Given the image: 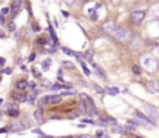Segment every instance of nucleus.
I'll list each match as a JSON object with an SVG mask.
<instances>
[{
    "instance_id": "f257e3e1",
    "label": "nucleus",
    "mask_w": 159,
    "mask_h": 138,
    "mask_svg": "<svg viewBox=\"0 0 159 138\" xmlns=\"http://www.w3.org/2000/svg\"><path fill=\"white\" fill-rule=\"evenodd\" d=\"M113 37H114L116 40L125 43V42L130 40V31H128L127 28H124V26H117L116 31H114V34H113Z\"/></svg>"
},
{
    "instance_id": "f03ea898",
    "label": "nucleus",
    "mask_w": 159,
    "mask_h": 138,
    "mask_svg": "<svg viewBox=\"0 0 159 138\" xmlns=\"http://www.w3.org/2000/svg\"><path fill=\"white\" fill-rule=\"evenodd\" d=\"M62 101V95H45L40 98V106H47V104H57Z\"/></svg>"
},
{
    "instance_id": "7ed1b4c3",
    "label": "nucleus",
    "mask_w": 159,
    "mask_h": 138,
    "mask_svg": "<svg viewBox=\"0 0 159 138\" xmlns=\"http://www.w3.org/2000/svg\"><path fill=\"white\" fill-rule=\"evenodd\" d=\"M131 22L134 23V25H141L142 22H144V19H145V11H142V9H136V11H133L131 12Z\"/></svg>"
},
{
    "instance_id": "20e7f679",
    "label": "nucleus",
    "mask_w": 159,
    "mask_h": 138,
    "mask_svg": "<svg viewBox=\"0 0 159 138\" xmlns=\"http://www.w3.org/2000/svg\"><path fill=\"white\" fill-rule=\"evenodd\" d=\"M116 28H117V25L114 23V20H107V22L102 23V31L105 32L107 36H113Z\"/></svg>"
},
{
    "instance_id": "39448f33",
    "label": "nucleus",
    "mask_w": 159,
    "mask_h": 138,
    "mask_svg": "<svg viewBox=\"0 0 159 138\" xmlns=\"http://www.w3.org/2000/svg\"><path fill=\"white\" fill-rule=\"evenodd\" d=\"M145 112L148 114V117L150 118H153V121L158 124L159 123V112L153 107V106H148V104H145Z\"/></svg>"
},
{
    "instance_id": "423d86ee",
    "label": "nucleus",
    "mask_w": 159,
    "mask_h": 138,
    "mask_svg": "<svg viewBox=\"0 0 159 138\" xmlns=\"http://www.w3.org/2000/svg\"><path fill=\"white\" fill-rule=\"evenodd\" d=\"M134 115H136V118H139V120L144 121L145 124H156L148 115H145V114H142V112H139V111H134Z\"/></svg>"
},
{
    "instance_id": "0eeeda50",
    "label": "nucleus",
    "mask_w": 159,
    "mask_h": 138,
    "mask_svg": "<svg viewBox=\"0 0 159 138\" xmlns=\"http://www.w3.org/2000/svg\"><path fill=\"white\" fill-rule=\"evenodd\" d=\"M147 89L150 92H153V94H159V85L158 82H155V80H150V82H147Z\"/></svg>"
},
{
    "instance_id": "6e6552de",
    "label": "nucleus",
    "mask_w": 159,
    "mask_h": 138,
    "mask_svg": "<svg viewBox=\"0 0 159 138\" xmlns=\"http://www.w3.org/2000/svg\"><path fill=\"white\" fill-rule=\"evenodd\" d=\"M22 5H23V0H14V3H12V15H14V17L19 14Z\"/></svg>"
},
{
    "instance_id": "1a4fd4ad",
    "label": "nucleus",
    "mask_w": 159,
    "mask_h": 138,
    "mask_svg": "<svg viewBox=\"0 0 159 138\" xmlns=\"http://www.w3.org/2000/svg\"><path fill=\"white\" fill-rule=\"evenodd\" d=\"M5 107H6V111H8V115H9V117H17V115H19V109H17L16 106L8 104V106H5Z\"/></svg>"
},
{
    "instance_id": "9d476101",
    "label": "nucleus",
    "mask_w": 159,
    "mask_h": 138,
    "mask_svg": "<svg viewBox=\"0 0 159 138\" xmlns=\"http://www.w3.org/2000/svg\"><path fill=\"white\" fill-rule=\"evenodd\" d=\"M12 98L16 100V101H26V98H28V94H23V92H19V94H12Z\"/></svg>"
},
{
    "instance_id": "9b49d317",
    "label": "nucleus",
    "mask_w": 159,
    "mask_h": 138,
    "mask_svg": "<svg viewBox=\"0 0 159 138\" xmlns=\"http://www.w3.org/2000/svg\"><path fill=\"white\" fill-rule=\"evenodd\" d=\"M16 88H17L19 91H23V89L28 88V82H26V80H19V82L16 83Z\"/></svg>"
},
{
    "instance_id": "f8f14e48",
    "label": "nucleus",
    "mask_w": 159,
    "mask_h": 138,
    "mask_svg": "<svg viewBox=\"0 0 159 138\" xmlns=\"http://www.w3.org/2000/svg\"><path fill=\"white\" fill-rule=\"evenodd\" d=\"M90 63H91V65H93V68L96 69V72H98V75H99V77H102V78H105L107 75H105V72L102 71V68H101V66H98V65H96V63H93V61H90Z\"/></svg>"
},
{
    "instance_id": "ddd939ff",
    "label": "nucleus",
    "mask_w": 159,
    "mask_h": 138,
    "mask_svg": "<svg viewBox=\"0 0 159 138\" xmlns=\"http://www.w3.org/2000/svg\"><path fill=\"white\" fill-rule=\"evenodd\" d=\"M37 94H39V91H37V89H36V91H33L31 94H28V98H26V101H28V103H34V100H36Z\"/></svg>"
},
{
    "instance_id": "4468645a",
    "label": "nucleus",
    "mask_w": 159,
    "mask_h": 138,
    "mask_svg": "<svg viewBox=\"0 0 159 138\" xmlns=\"http://www.w3.org/2000/svg\"><path fill=\"white\" fill-rule=\"evenodd\" d=\"M12 131H14V132H22V131H25V124H22V123H16V124L12 126Z\"/></svg>"
},
{
    "instance_id": "2eb2a0df",
    "label": "nucleus",
    "mask_w": 159,
    "mask_h": 138,
    "mask_svg": "<svg viewBox=\"0 0 159 138\" xmlns=\"http://www.w3.org/2000/svg\"><path fill=\"white\" fill-rule=\"evenodd\" d=\"M34 118H36V121H42V109L39 107V109H36V112H34Z\"/></svg>"
},
{
    "instance_id": "dca6fc26",
    "label": "nucleus",
    "mask_w": 159,
    "mask_h": 138,
    "mask_svg": "<svg viewBox=\"0 0 159 138\" xmlns=\"http://www.w3.org/2000/svg\"><path fill=\"white\" fill-rule=\"evenodd\" d=\"M50 66H51V58H47V60L42 63V69H43V71H48Z\"/></svg>"
},
{
    "instance_id": "f3484780",
    "label": "nucleus",
    "mask_w": 159,
    "mask_h": 138,
    "mask_svg": "<svg viewBox=\"0 0 159 138\" xmlns=\"http://www.w3.org/2000/svg\"><path fill=\"white\" fill-rule=\"evenodd\" d=\"M113 132H116V134H120V135H124L125 132H124V128L122 126H119V124H114V128H113Z\"/></svg>"
},
{
    "instance_id": "a211bd4d",
    "label": "nucleus",
    "mask_w": 159,
    "mask_h": 138,
    "mask_svg": "<svg viewBox=\"0 0 159 138\" xmlns=\"http://www.w3.org/2000/svg\"><path fill=\"white\" fill-rule=\"evenodd\" d=\"M87 104H88V109H96L94 106V100L91 97H87Z\"/></svg>"
},
{
    "instance_id": "6ab92c4d",
    "label": "nucleus",
    "mask_w": 159,
    "mask_h": 138,
    "mask_svg": "<svg viewBox=\"0 0 159 138\" xmlns=\"http://www.w3.org/2000/svg\"><path fill=\"white\" fill-rule=\"evenodd\" d=\"M105 91L108 92L110 95H117V94H119V89H117V88H113V86H111V88H107Z\"/></svg>"
},
{
    "instance_id": "aec40b11",
    "label": "nucleus",
    "mask_w": 159,
    "mask_h": 138,
    "mask_svg": "<svg viewBox=\"0 0 159 138\" xmlns=\"http://www.w3.org/2000/svg\"><path fill=\"white\" fill-rule=\"evenodd\" d=\"M84 58L88 60V61H93V51H87V52L84 54Z\"/></svg>"
},
{
    "instance_id": "412c9836",
    "label": "nucleus",
    "mask_w": 159,
    "mask_h": 138,
    "mask_svg": "<svg viewBox=\"0 0 159 138\" xmlns=\"http://www.w3.org/2000/svg\"><path fill=\"white\" fill-rule=\"evenodd\" d=\"M80 66H82V69H84V74H85V75H90V74H91V71L88 69V66H87L82 60H80Z\"/></svg>"
},
{
    "instance_id": "4be33fe9",
    "label": "nucleus",
    "mask_w": 159,
    "mask_h": 138,
    "mask_svg": "<svg viewBox=\"0 0 159 138\" xmlns=\"http://www.w3.org/2000/svg\"><path fill=\"white\" fill-rule=\"evenodd\" d=\"M62 51L66 54V55H76V52H73L71 49H68V48H62Z\"/></svg>"
},
{
    "instance_id": "5701e85b",
    "label": "nucleus",
    "mask_w": 159,
    "mask_h": 138,
    "mask_svg": "<svg viewBox=\"0 0 159 138\" xmlns=\"http://www.w3.org/2000/svg\"><path fill=\"white\" fill-rule=\"evenodd\" d=\"M62 65H63L65 68H68V69H74V65H73L71 61H63Z\"/></svg>"
},
{
    "instance_id": "b1692460",
    "label": "nucleus",
    "mask_w": 159,
    "mask_h": 138,
    "mask_svg": "<svg viewBox=\"0 0 159 138\" xmlns=\"http://www.w3.org/2000/svg\"><path fill=\"white\" fill-rule=\"evenodd\" d=\"M133 72H134L136 75H141V72H142V71H141V68H139V66H133Z\"/></svg>"
},
{
    "instance_id": "393cba45",
    "label": "nucleus",
    "mask_w": 159,
    "mask_h": 138,
    "mask_svg": "<svg viewBox=\"0 0 159 138\" xmlns=\"http://www.w3.org/2000/svg\"><path fill=\"white\" fill-rule=\"evenodd\" d=\"M107 121H108L110 124H113V126H114V124H117V121H116L114 118H111V117H107Z\"/></svg>"
},
{
    "instance_id": "a878e982",
    "label": "nucleus",
    "mask_w": 159,
    "mask_h": 138,
    "mask_svg": "<svg viewBox=\"0 0 159 138\" xmlns=\"http://www.w3.org/2000/svg\"><path fill=\"white\" fill-rule=\"evenodd\" d=\"M34 134H37V135H40V137H45V134H43L40 129H34Z\"/></svg>"
},
{
    "instance_id": "bb28decb",
    "label": "nucleus",
    "mask_w": 159,
    "mask_h": 138,
    "mask_svg": "<svg viewBox=\"0 0 159 138\" xmlns=\"http://www.w3.org/2000/svg\"><path fill=\"white\" fill-rule=\"evenodd\" d=\"M33 74H34L36 77H40V72L37 71V68H33Z\"/></svg>"
},
{
    "instance_id": "cd10ccee",
    "label": "nucleus",
    "mask_w": 159,
    "mask_h": 138,
    "mask_svg": "<svg viewBox=\"0 0 159 138\" xmlns=\"http://www.w3.org/2000/svg\"><path fill=\"white\" fill-rule=\"evenodd\" d=\"M107 134L104 132V131H98V134H96V137H105Z\"/></svg>"
},
{
    "instance_id": "c85d7f7f",
    "label": "nucleus",
    "mask_w": 159,
    "mask_h": 138,
    "mask_svg": "<svg viewBox=\"0 0 159 138\" xmlns=\"http://www.w3.org/2000/svg\"><path fill=\"white\" fill-rule=\"evenodd\" d=\"M37 43H39L40 46H43L45 43H47V40H45V39H39V42H37Z\"/></svg>"
},
{
    "instance_id": "c756f323",
    "label": "nucleus",
    "mask_w": 159,
    "mask_h": 138,
    "mask_svg": "<svg viewBox=\"0 0 159 138\" xmlns=\"http://www.w3.org/2000/svg\"><path fill=\"white\" fill-rule=\"evenodd\" d=\"M34 58H36V55H34V54H31V55L28 57V61H34Z\"/></svg>"
},
{
    "instance_id": "7c9ffc66",
    "label": "nucleus",
    "mask_w": 159,
    "mask_h": 138,
    "mask_svg": "<svg viewBox=\"0 0 159 138\" xmlns=\"http://www.w3.org/2000/svg\"><path fill=\"white\" fill-rule=\"evenodd\" d=\"M28 88H30V89H34V88H36V85H34L33 82H30V83H28Z\"/></svg>"
},
{
    "instance_id": "2f4dec72",
    "label": "nucleus",
    "mask_w": 159,
    "mask_h": 138,
    "mask_svg": "<svg viewBox=\"0 0 159 138\" xmlns=\"http://www.w3.org/2000/svg\"><path fill=\"white\" fill-rule=\"evenodd\" d=\"M8 11H9V8H2V14H8Z\"/></svg>"
},
{
    "instance_id": "473e14b6",
    "label": "nucleus",
    "mask_w": 159,
    "mask_h": 138,
    "mask_svg": "<svg viewBox=\"0 0 159 138\" xmlns=\"http://www.w3.org/2000/svg\"><path fill=\"white\" fill-rule=\"evenodd\" d=\"M96 91L99 92V94H101V95H102V94H104V92H105V91H104V89H101V88H99V86H96Z\"/></svg>"
},
{
    "instance_id": "72a5a7b5",
    "label": "nucleus",
    "mask_w": 159,
    "mask_h": 138,
    "mask_svg": "<svg viewBox=\"0 0 159 138\" xmlns=\"http://www.w3.org/2000/svg\"><path fill=\"white\" fill-rule=\"evenodd\" d=\"M0 23H5V14H0Z\"/></svg>"
},
{
    "instance_id": "f704fd0d",
    "label": "nucleus",
    "mask_w": 159,
    "mask_h": 138,
    "mask_svg": "<svg viewBox=\"0 0 159 138\" xmlns=\"http://www.w3.org/2000/svg\"><path fill=\"white\" fill-rule=\"evenodd\" d=\"M6 132H8L6 128H2V129H0V135H2V134H6Z\"/></svg>"
},
{
    "instance_id": "c9c22d12",
    "label": "nucleus",
    "mask_w": 159,
    "mask_h": 138,
    "mask_svg": "<svg viewBox=\"0 0 159 138\" xmlns=\"http://www.w3.org/2000/svg\"><path fill=\"white\" fill-rule=\"evenodd\" d=\"M63 2H65L66 5H73V3H74V0H63Z\"/></svg>"
},
{
    "instance_id": "e433bc0d",
    "label": "nucleus",
    "mask_w": 159,
    "mask_h": 138,
    "mask_svg": "<svg viewBox=\"0 0 159 138\" xmlns=\"http://www.w3.org/2000/svg\"><path fill=\"white\" fill-rule=\"evenodd\" d=\"M3 72H5V74H11V69H9V68H6V69H3Z\"/></svg>"
},
{
    "instance_id": "4c0bfd02",
    "label": "nucleus",
    "mask_w": 159,
    "mask_h": 138,
    "mask_svg": "<svg viewBox=\"0 0 159 138\" xmlns=\"http://www.w3.org/2000/svg\"><path fill=\"white\" fill-rule=\"evenodd\" d=\"M5 65V58H0V66H3Z\"/></svg>"
},
{
    "instance_id": "58836bf2",
    "label": "nucleus",
    "mask_w": 159,
    "mask_h": 138,
    "mask_svg": "<svg viewBox=\"0 0 159 138\" xmlns=\"http://www.w3.org/2000/svg\"><path fill=\"white\" fill-rule=\"evenodd\" d=\"M2 103H3V100H2V98H0V104H2Z\"/></svg>"
},
{
    "instance_id": "ea45409f",
    "label": "nucleus",
    "mask_w": 159,
    "mask_h": 138,
    "mask_svg": "<svg viewBox=\"0 0 159 138\" xmlns=\"http://www.w3.org/2000/svg\"><path fill=\"white\" fill-rule=\"evenodd\" d=\"M158 54H159V49H158Z\"/></svg>"
}]
</instances>
